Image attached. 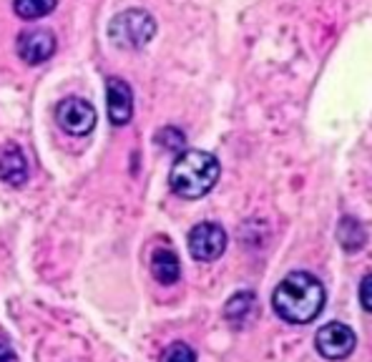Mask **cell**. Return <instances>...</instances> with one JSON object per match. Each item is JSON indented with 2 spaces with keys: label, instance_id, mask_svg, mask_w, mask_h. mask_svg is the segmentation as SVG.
I'll return each instance as SVG.
<instances>
[{
  "label": "cell",
  "instance_id": "cell-1",
  "mask_svg": "<svg viewBox=\"0 0 372 362\" xmlns=\"http://www.w3.org/2000/svg\"><path fill=\"white\" fill-rule=\"evenodd\" d=\"M327 292L324 284L310 272H292L277 284L272 295V307L277 317L289 325H307L322 312Z\"/></svg>",
  "mask_w": 372,
  "mask_h": 362
},
{
  "label": "cell",
  "instance_id": "cell-16",
  "mask_svg": "<svg viewBox=\"0 0 372 362\" xmlns=\"http://www.w3.org/2000/svg\"><path fill=\"white\" fill-rule=\"evenodd\" d=\"M370 282H372V277H370V274H365V279H362V284H360V302H362V307H365V312H370V309H372Z\"/></svg>",
  "mask_w": 372,
  "mask_h": 362
},
{
  "label": "cell",
  "instance_id": "cell-9",
  "mask_svg": "<svg viewBox=\"0 0 372 362\" xmlns=\"http://www.w3.org/2000/svg\"><path fill=\"white\" fill-rule=\"evenodd\" d=\"M0 179L11 187H23L25 179H28V161L15 144L0 151Z\"/></svg>",
  "mask_w": 372,
  "mask_h": 362
},
{
  "label": "cell",
  "instance_id": "cell-14",
  "mask_svg": "<svg viewBox=\"0 0 372 362\" xmlns=\"http://www.w3.org/2000/svg\"><path fill=\"white\" fill-rule=\"evenodd\" d=\"M161 362H197V352L186 342H171L164 350Z\"/></svg>",
  "mask_w": 372,
  "mask_h": 362
},
{
  "label": "cell",
  "instance_id": "cell-13",
  "mask_svg": "<svg viewBox=\"0 0 372 362\" xmlns=\"http://www.w3.org/2000/svg\"><path fill=\"white\" fill-rule=\"evenodd\" d=\"M252 307H254V292H237V295L227 302L224 314H227V320L241 322V320H246V317H249Z\"/></svg>",
  "mask_w": 372,
  "mask_h": 362
},
{
  "label": "cell",
  "instance_id": "cell-10",
  "mask_svg": "<svg viewBox=\"0 0 372 362\" xmlns=\"http://www.w3.org/2000/svg\"><path fill=\"white\" fill-rule=\"evenodd\" d=\"M151 274L157 277V282L161 284H174L181 277V264H179V254L174 249H157L151 254Z\"/></svg>",
  "mask_w": 372,
  "mask_h": 362
},
{
  "label": "cell",
  "instance_id": "cell-8",
  "mask_svg": "<svg viewBox=\"0 0 372 362\" xmlns=\"http://www.w3.org/2000/svg\"><path fill=\"white\" fill-rule=\"evenodd\" d=\"M106 96H108V121L114 126H126L133 116V90L119 76H111L106 81Z\"/></svg>",
  "mask_w": 372,
  "mask_h": 362
},
{
  "label": "cell",
  "instance_id": "cell-17",
  "mask_svg": "<svg viewBox=\"0 0 372 362\" xmlns=\"http://www.w3.org/2000/svg\"><path fill=\"white\" fill-rule=\"evenodd\" d=\"M0 362H18V355L6 337H0Z\"/></svg>",
  "mask_w": 372,
  "mask_h": 362
},
{
  "label": "cell",
  "instance_id": "cell-3",
  "mask_svg": "<svg viewBox=\"0 0 372 362\" xmlns=\"http://www.w3.org/2000/svg\"><path fill=\"white\" fill-rule=\"evenodd\" d=\"M154 36H157V20L151 13L138 11V8L119 13L108 25V38L116 48L138 51L149 46Z\"/></svg>",
  "mask_w": 372,
  "mask_h": 362
},
{
  "label": "cell",
  "instance_id": "cell-11",
  "mask_svg": "<svg viewBox=\"0 0 372 362\" xmlns=\"http://www.w3.org/2000/svg\"><path fill=\"white\" fill-rule=\"evenodd\" d=\"M337 239H340V244H343L347 252H354V249L365 247L367 232L357 219L345 217L343 222H340V227H337Z\"/></svg>",
  "mask_w": 372,
  "mask_h": 362
},
{
  "label": "cell",
  "instance_id": "cell-4",
  "mask_svg": "<svg viewBox=\"0 0 372 362\" xmlns=\"http://www.w3.org/2000/svg\"><path fill=\"white\" fill-rule=\"evenodd\" d=\"M96 119H98L96 109L81 96L63 98L58 103V109H55L58 126L66 133H71V136H86V133H91L93 126H96Z\"/></svg>",
  "mask_w": 372,
  "mask_h": 362
},
{
  "label": "cell",
  "instance_id": "cell-5",
  "mask_svg": "<svg viewBox=\"0 0 372 362\" xmlns=\"http://www.w3.org/2000/svg\"><path fill=\"white\" fill-rule=\"evenodd\" d=\"M227 232L214 222H201L189 232V252L197 262H214L227 249Z\"/></svg>",
  "mask_w": 372,
  "mask_h": 362
},
{
  "label": "cell",
  "instance_id": "cell-7",
  "mask_svg": "<svg viewBox=\"0 0 372 362\" xmlns=\"http://www.w3.org/2000/svg\"><path fill=\"white\" fill-rule=\"evenodd\" d=\"M55 53V36L48 28H30L20 33L18 55L28 66H41Z\"/></svg>",
  "mask_w": 372,
  "mask_h": 362
},
{
  "label": "cell",
  "instance_id": "cell-12",
  "mask_svg": "<svg viewBox=\"0 0 372 362\" xmlns=\"http://www.w3.org/2000/svg\"><path fill=\"white\" fill-rule=\"evenodd\" d=\"M55 6H58V0H13L15 13H18L20 18H25V20L43 18V15L53 13Z\"/></svg>",
  "mask_w": 372,
  "mask_h": 362
},
{
  "label": "cell",
  "instance_id": "cell-15",
  "mask_svg": "<svg viewBox=\"0 0 372 362\" xmlns=\"http://www.w3.org/2000/svg\"><path fill=\"white\" fill-rule=\"evenodd\" d=\"M157 141H159V146H164V149H168V151H181V149H184L186 136L179 131V128L166 126V128H161V131L157 133Z\"/></svg>",
  "mask_w": 372,
  "mask_h": 362
},
{
  "label": "cell",
  "instance_id": "cell-2",
  "mask_svg": "<svg viewBox=\"0 0 372 362\" xmlns=\"http://www.w3.org/2000/svg\"><path fill=\"white\" fill-rule=\"evenodd\" d=\"M222 174V166L214 154L201 149H192L179 154L171 171H168V187L181 199H201L216 187Z\"/></svg>",
  "mask_w": 372,
  "mask_h": 362
},
{
  "label": "cell",
  "instance_id": "cell-6",
  "mask_svg": "<svg viewBox=\"0 0 372 362\" xmlns=\"http://www.w3.org/2000/svg\"><path fill=\"white\" fill-rule=\"evenodd\" d=\"M357 337L345 322H327L314 335V347L324 360H345L354 350Z\"/></svg>",
  "mask_w": 372,
  "mask_h": 362
}]
</instances>
